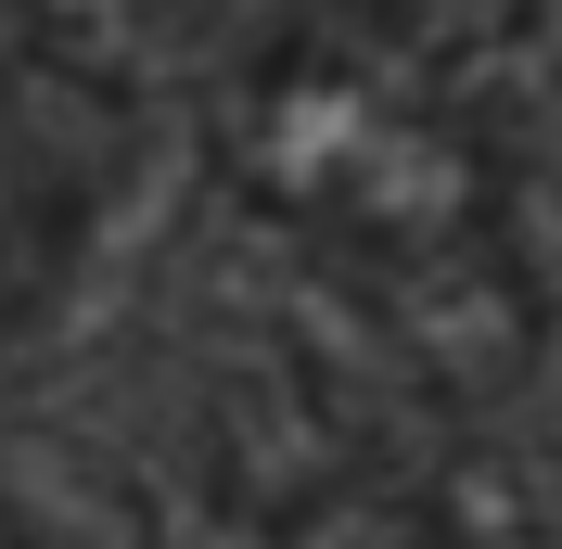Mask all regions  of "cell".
I'll list each match as a JSON object with an SVG mask.
<instances>
[{
  "label": "cell",
  "mask_w": 562,
  "mask_h": 549,
  "mask_svg": "<svg viewBox=\"0 0 562 549\" xmlns=\"http://www.w3.org/2000/svg\"><path fill=\"white\" fill-rule=\"evenodd\" d=\"M217 192L435 396H512L550 358V217L448 65L346 0H281L192 103Z\"/></svg>",
  "instance_id": "1"
},
{
  "label": "cell",
  "mask_w": 562,
  "mask_h": 549,
  "mask_svg": "<svg viewBox=\"0 0 562 549\" xmlns=\"http://www.w3.org/2000/svg\"><path fill=\"white\" fill-rule=\"evenodd\" d=\"M140 192V90L65 26H0V333L38 320Z\"/></svg>",
  "instance_id": "2"
},
{
  "label": "cell",
  "mask_w": 562,
  "mask_h": 549,
  "mask_svg": "<svg viewBox=\"0 0 562 549\" xmlns=\"http://www.w3.org/2000/svg\"><path fill=\"white\" fill-rule=\"evenodd\" d=\"M358 26H384L396 52L448 65L460 90L486 77H562V0H346Z\"/></svg>",
  "instance_id": "3"
},
{
  "label": "cell",
  "mask_w": 562,
  "mask_h": 549,
  "mask_svg": "<svg viewBox=\"0 0 562 549\" xmlns=\"http://www.w3.org/2000/svg\"><path fill=\"white\" fill-rule=\"evenodd\" d=\"M0 549H52V537H38V524L13 512V498H0Z\"/></svg>",
  "instance_id": "4"
}]
</instances>
